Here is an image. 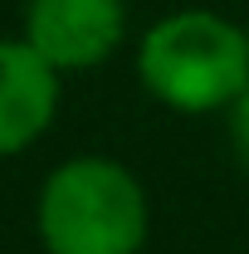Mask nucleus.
<instances>
[{"mask_svg": "<svg viewBox=\"0 0 249 254\" xmlns=\"http://www.w3.org/2000/svg\"><path fill=\"white\" fill-rule=\"evenodd\" d=\"M137 78L161 108L181 118L230 113L235 98L249 88L245 25L200 5L171 10L137 39Z\"/></svg>", "mask_w": 249, "mask_h": 254, "instance_id": "f03ea898", "label": "nucleus"}, {"mask_svg": "<svg viewBox=\"0 0 249 254\" xmlns=\"http://www.w3.org/2000/svg\"><path fill=\"white\" fill-rule=\"evenodd\" d=\"M225 118H230V147H235V161L245 166V176H249V88L235 98V108H230Z\"/></svg>", "mask_w": 249, "mask_h": 254, "instance_id": "39448f33", "label": "nucleus"}, {"mask_svg": "<svg viewBox=\"0 0 249 254\" xmlns=\"http://www.w3.org/2000/svg\"><path fill=\"white\" fill-rule=\"evenodd\" d=\"M59 103H63V73H54L25 39L0 34V161L30 152L54 127Z\"/></svg>", "mask_w": 249, "mask_h": 254, "instance_id": "20e7f679", "label": "nucleus"}, {"mask_svg": "<svg viewBox=\"0 0 249 254\" xmlns=\"http://www.w3.org/2000/svg\"><path fill=\"white\" fill-rule=\"evenodd\" d=\"M34 235L44 254H142L152 235L147 186L118 157H68L34 195Z\"/></svg>", "mask_w": 249, "mask_h": 254, "instance_id": "f257e3e1", "label": "nucleus"}, {"mask_svg": "<svg viewBox=\"0 0 249 254\" xmlns=\"http://www.w3.org/2000/svg\"><path fill=\"white\" fill-rule=\"evenodd\" d=\"M20 39L54 73H88L127 39V0H25Z\"/></svg>", "mask_w": 249, "mask_h": 254, "instance_id": "7ed1b4c3", "label": "nucleus"}, {"mask_svg": "<svg viewBox=\"0 0 249 254\" xmlns=\"http://www.w3.org/2000/svg\"><path fill=\"white\" fill-rule=\"evenodd\" d=\"M245 39H249V20H245Z\"/></svg>", "mask_w": 249, "mask_h": 254, "instance_id": "423d86ee", "label": "nucleus"}]
</instances>
